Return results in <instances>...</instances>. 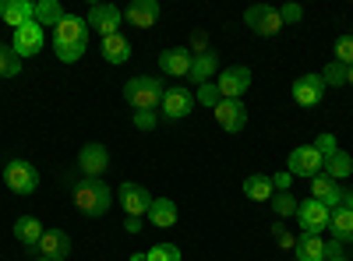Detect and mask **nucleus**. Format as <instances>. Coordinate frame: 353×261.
<instances>
[{"label":"nucleus","instance_id":"nucleus-1","mask_svg":"<svg viewBox=\"0 0 353 261\" xmlns=\"http://www.w3.org/2000/svg\"><path fill=\"white\" fill-rule=\"evenodd\" d=\"M71 194H74V205L81 216H106L110 205H113V191L103 184V177H78L71 180Z\"/></svg>","mask_w":353,"mask_h":261},{"label":"nucleus","instance_id":"nucleus-2","mask_svg":"<svg viewBox=\"0 0 353 261\" xmlns=\"http://www.w3.org/2000/svg\"><path fill=\"white\" fill-rule=\"evenodd\" d=\"M124 103L134 109V113H141V109H152L156 113V106H163V96H166V85H163V78H156V74H138V78H131L128 85H124Z\"/></svg>","mask_w":353,"mask_h":261},{"label":"nucleus","instance_id":"nucleus-3","mask_svg":"<svg viewBox=\"0 0 353 261\" xmlns=\"http://www.w3.org/2000/svg\"><path fill=\"white\" fill-rule=\"evenodd\" d=\"M4 184H8V191L28 198V194H36V187H39V169L28 159H11L4 166Z\"/></svg>","mask_w":353,"mask_h":261},{"label":"nucleus","instance_id":"nucleus-4","mask_svg":"<svg viewBox=\"0 0 353 261\" xmlns=\"http://www.w3.org/2000/svg\"><path fill=\"white\" fill-rule=\"evenodd\" d=\"M244 21H248V28L254 36H261V39H272V36H279L283 32V18H279V8H272V4H254V8H248L244 11Z\"/></svg>","mask_w":353,"mask_h":261},{"label":"nucleus","instance_id":"nucleus-5","mask_svg":"<svg viewBox=\"0 0 353 261\" xmlns=\"http://www.w3.org/2000/svg\"><path fill=\"white\" fill-rule=\"evenodd\" d=\"M286 169L293 173V177H304V180H314L321 169H325V159L318 156L314 145H297V149L290 152V163Z\"/></svg>","mask_w":353,"mask_h":261},{"label":"nucleus","instance_id":"nucleus-6","mask_svg":"<svg viewBox=\"0 0 353 261\" xmlns=\"http://www.w3.org/2000/svg\"><path fill=\"white\" fill-rule=\"evenodd\" d=\"M329 219H332V212L321 205L318 198H307V201H301L297 205V222H301V229L304 233H311V237H321L329 229Z\"/></svg>","mask_w":353,"mask_h":261},{"label":"nucleus","instance_id":"nucleus-7","mask_svg":"<svg viewBox=\"0 0 353 261\" xmlns=\"http://www.w3.org/2000/svg\"><path fill=\"white\" fill-rule=\"evenodd\" d=\"M216 85H219V96H223V99H244V92L251 89V67L233 64V67L219 71Z\"/></svg>","mask_w":353,"mask_h":261},{"label":"nucleus","instance_id":"nucleus-8","mask_svg":"<svg viewBox=\"0 0 353 261\" xmlns=\"http://www.w3.org/2000/svg\"><path fill=\"white\" fill-rule=\"evenodd\" d=\"M88 21L78 14H64V21L53 28V46H88Z\"/></svg>","mask_w":353,"mask_h":261},{"label":"nucleus","instance_id":"nucleus-9","mask_svg":"<svg viewBox=\"0 0 353 261\" xmlns=\"http://www.w3.org/2000/svg\"><path fill=\"white\" fill-rule=\"evenodd\" d=\"M212 113H216V124L226 134H237V131L248 127V106H244V99H223Z\"/></svg>","mask_w":353,"mask_h":261},{"label":"nucleus","instance_id":"nucleus-10","mask_svg":"<svg viewBox=\"0 0 353 261\" xmlns=\"http://www.w3.org/2000/svg\"><path fill=\"white\" fill-rule=\"evenodd\" d=\"M106 166H110L106 145H99V141L81 145V152H78V169H81V177H103Z\"/></svg>","mask_w":353,"mask_h":261},{"label":"nucleus","instance_id":"nucleus-11","mask_svg":"<svg viewBox=\"0 0 353 261\" xmlns=\"http://www.w3.org/2000/svg\"><path fill=\"white\" fill-rule=\"evenodd\" d=\"M290 92H293V103L297 106H318L325 99V81H321V74H301L290 85Z\"/></svg>","mask_w":353,"mask_h":261},{"label":"nucleus","instance_id":"nucleus-12","mask_svg":"<svg viewBox=\"0 0 353 261\" xmlns=\"http://www.w3.org/2000/svg\"><path fill=\"white\" fill-rule=\"evenodd\" d=\"M191 106H194V92H188L184 85H170L159 109H163L166 121H184L188 113H191Z\"/></svg>","mask_w":353,"mask_h":261},{"label":"nucleus","instance_id":"nucleus-13","mask_svg":"<svg viewBox=\"0 0 353 261\" xmlns=\"http://www.w3.org/2000/svg\"><path fill=\"white\" fill-rule=\"evenodd\" d=\"M121 18H124V11L121 8H113V4H96L92 11H88V28L92 32H99L103 39L106 36H113V32H121Z\"/></svg>","mask_w":353,"mask_h":261},{"label":"nucleus","instance_id":"nucleus-14","mask_svg":"<svg viewBox=\"0 0 353 261\" xmlns=\"http://www.w3.org/2000/svg\"><path fill=\"white\" fill-rule=\"evenodd\" d=\"M43 43H46V36H43V25H36V21H28V25H21V28H14V39H11V50L21 56H36L39 50H43Z\"/></svg>","mask_w":353,"mask_h":261},{"label":"nucleus","instance_id":"nucleus-15","mask_svg":"<svg viewBox=\"0 0 353 261\" xmlns=\"http://www.w3.org/2000/svg\"><path fill=\"white\" fill-rule=\"evenodd\" d=\"M191 50L188 46H170V50H163L159 53V71L163 74H170V78H188L191 74Z\"/></svg>","mask_w":353,"mask_h":261},{"label":"nucleus","instance_id":"nucleus-16","mask_svg":"<svg viewBox=\"0 0 353 261\" xmlns=\"http://www.w3.org/2000/svg\"><path fill=\"white\" fill-rule=\"evenodd\" d=\"M121 205H124V212L128 216H149V205H152V194L145 191L141 184H121Z\"/></svg>","mask_w":353,"mask_h":261},{"label":"nucleus","instance_id":"nucleus-17","mask_svg":"<svg viewBox=\"0 0 353 261\" xmlns=\"http://www.w3.org/2000/svg\"><path fill=\"white\" fill-rule=\"evenodd\" d=\"M36 254L53 258V261H64V258H71V237L64 233V229H46L39 247H36Z\"/></svg>","mask_w":353,"mask_h":261},{"label":"nucleus","instance_id":"nucleus-18","mask_svg":"<svg viewBox=\"0 0 353 261\" xmlns=\"http://www.w3.org/2000/svg\"><path fill=\"white\" fill-rule=\"evenodd\" d=\"M124 18L134 28H152L159 21V0H134V4L124 8Z\"/></svg>","mask_w":353,"mask_h":261},{"label":"nucleus","instance_id":"nucleus-19","mask_svg":"<svg viewBox=\"0 0 353 261\" xmlns=\"http://www.w3.org/2000/svg\"><path fill=\"white\" fill-rule=\"evenodd\" d=\"M43 233H46V226H43L36 216H21V219L14 222V240H18V244H25L32 254H36V247H39Z\"/></svg>","mask_w":353,"mask_h":261},{"label":"nucleus","instance_id":"nucleus-20","mask_svg":"<svg viewBox=\"0 0 353 261\" xmlns=\"http://www.w3.org/2000/svg\"><path fill=\"white\" fill-rule=\"evenodd\" d=\"M0 18H4L11 28H21L28 21H36V4H32V0H4Z\"/></svg>","mask_w":353,"mask_h":261},{"label":"nucleus","instance_id":"nucleus-21","mask_svg":"<svg viewBox=\"0 0 353 261\" xmlns=\"http://www.w3.org/2000/svg\"><path fill=\"white\" fill-rule=\"evenodd\" d=\"M311 198H318L321 205H325L329 212L332 209H339V198H343V187L332 180V177H325V173H318V177L311 180Z\"/></svg>","mask_w":353,"mask_h":261},{"label":"nucleus","instance_id":"nucleus-22","mask_svg":"<svg viewBox=\"0 0 353 261\" xmlns=\"http://www.w3.org/2000/svg\"><path fill=\"white\" fill-rule=\"evenodd\" d=\"M219 74V53L216 50H209V53H201V56H194L191 61V85H205V81H212Z\"/></svg>","mask_w":353,"mask_h":261},{"label":"nucleus","instance_id":"nucleus-23","mask_svg":"<svg viewBox=\"0 0 353 261\" xmlns=\"http://www.w3.org/2000/svg\"><path fill=\"white\" fill-rule=\"evenodd\" d=\"M99 53H103V61H106V64H128V61H131V43H128L121 32H113V36L103 39Z\"/></svg>","mask_w":353,"mask_h":261},{"label":"nucleus","instance_id":"nucleus-24","mask_svg":"<svg viewBox=\"0 0 353 261\" xmlns=\"http://www.w3.org/2000/svg\"><path fill=\"white\" fill-rule=\"evenodd\" d=\"M149 222H152L156 229H173V226H176V205H173L170 198H152Z\"/></svg>","mask_w":353,"mask_h":261},{"label":"nucleus","instance_id":"nucleus-25","mask_svg":"<svg viewBox=\"0 0 353 261\" xmlns=\"http://www.w3.org/2000/svg\"><path fill=\"white\" fill-rule=\"evenodd\" d=\"M329 233L336 244H353V212L346 209H332V219H329Z\"/></svg>","mask_w":353,"mask_h":261},{"label":"nucleus","instance_id":"nucleus-26","mask_svg":"<svg viewBox=\"0 0 353 261\" xmlns=\"http://www.w3.org/2000/svg\"><path fill=\"white\" fill-rule=\"evenodd\" d=\"M293 251H297V261H325V240L311 233H301Z\"/></svg>","mask_w":353,"mask_h":261},{"label":"nucleus","instance_id":"nucleus-27","mask_svg":"<svg viewBox=\"0 0 353 261\" xmlns=\"http://www.w3.org/2000/svg\"><path fill=\"white\" fill-rule=\"evenodd\" d=\"M244 194L251 201H272L276 187H272V177H265V173H254V177L244 180Z\"/></svg>","mask_w":353,"mask_h":261},{"label":"nucleus","instance_id":"nucleus-28","mask_svg":"<svg viewBox=\"0 0 353 261\" xmlns=\"http://www.w3.org/2000/svg\"><path fill=\"white\" fill-rule=\"evenodd\" d=\"M64 21V8L57 0H36V25L43 28H57Z\"/></svg>","mask_w":353,"mask_h":261},{"label":"nucleus","instance_id":"nucleus-29","mask_svg":"<svg viewBox=\"0 0 353 261\" xmlns=\"http://www.w3.org/2000/svg\"><path fill=\"white\" fill-rule=\"evenodd\" d=\"M321 173H325V177H332L336 184L343 180V177H350V173H353V159H350V152H336V156H329L325 159V169H321Z\"/></svg>","mask_w":353,"mask_h":261},{"label":"nucleus","instance_id":"nucleus-30","mask_svg":"<svg viewBox=\"0 0 353 261\" xmlns=\"http://www.w3.org/2000/svg\"><path fill=\"white\" fill-rule=\"evenodd\" d=\"M269 205H272V212H276L279 219H290V216H297V205H301V201L293 198V191H276Z\"/></svg>","mask_w":353,"mask_h":261},{"label":"nucleus","instance_id":"nucleus-31","mask_svg":"<svg viewBox=\"0 0 353 261\" xmlns=\"http://www.w3.org/2000/svg\"><path fill=\"white\" fill-rule=\"evenodd\" d=\"M21 74V56L11 46H0V78H14Z\"/></svg>","mask_w":353,"mask_h":261},{"label":"nucleus","instance_id":"nucleus-32","mask_svg":"<svg viewBox=\"0 0 353 261\" xmlns=\"http://www.w3.org/2000/svg\"><path fill=\"white\" fill-rule=\"evenodd\" d=\"M194 103H201V106L216 109V106L223 103V96H219V85H216V81H205V85H198V92H194Z\"/></svg>","mask_w":353,"mask_h":261},{"label":"nucleus","instance_id":"nucleus-33","mask_svg":"<svg viewBox=\"0 0 353 261\" xmlns=\"http://www.w3.org/2000/svg\"><path fill=\"white\" fill-rule=\"evenodd\" d=\"M321 81H325V89H346V67L343 64H325V71H321Z\"/></svg>","mask_w":353,"mask_h":261},{"label":"nucleus","instance_id":"nucleus-34","mask_svg":"<svg viewBox=\"0 0 353 261\" xmlns=\"http://www.w3.org/2000/svg\"><path fill=\"white\" fill-rule=\"evenodd\" d=\"M149 261H184V254L176 244H156L149 247Z\"/></svg>","mask_w":353,"mask_h":261},{"label":"nucleus","instance_id":"nucleus-35","mask_svg":"<svg viewBox=\"0 0 353 261\" xmlns=\"http://www.w3.org/2000/svg\"><path fill=\"white\" fill-rule=\"evenodd\" d=\"M336 64H343V67H353V32L336 39Z\"/></svg>","mask_w":353,"mask_h":261},{"label":"nucleus","instance_id":"nucleus-36","mask_svg":"<svg viewBox=\"0 0 353 261\" xmlns=\"http://www.w3.org/2000/svg\"><path fill=\"white\" fill-rule=\"evenodd\" d=\"M314 149H318V156L321 159H329V156H336L339 152V145H336V134H318V141H314Z\"/></svg>","mask_w":353,"mask_h":261},{"label":"nucleus","instance_id":"nucleus-37","mask_svg":"<svg viewBox=\"0 0 353 261\" xmlns=\"http://www.w3.org/2000/svg\"><path fill=\"white\" fill-rule=\"evenodd\" d=\"M191 56H201V53H209V32H205V28H194L191 32Z\"/></svg>","mask_w":353,"mask_h":261},{"label":"nucleus","instance_id":"nucleus-38","mask_svg":"<svg viewBox=\"0 0 353 261\" xmlns=\"http://www.w3.org/2000/svg\"><path fill=\"white\" fill-rule=\"evenodd\" d=\"M272 237H276V244H279L283 251H293V247H297V237H293L286 226H272Z\"/></svg>","mask_w":353,"mask_h":261},{"label":"nucleus","instance_id":"nucleus-39","mask_svg":"<svg viewBox=\"0 0 353 261\" xmlns=\"http://www.w3.org/2000/svg\"><path fill=\"white\" fill-rule=\"evenodd\" d=\"M156 124H159V117L152 109H141V113H134V127L138 131H156Z\"/></svg>","mask_w":353,"mask_h":261},{"label":"nucleus","instance_id":"nucleus-40","mask_svg":"<svg viewBox=\"0 0 353 261\" xmlns=\"http://www.w3.org/2000/svg\"><path fill=\"white\" fill-rule=\"evenodd\" d=\"M279 18H283V25H297L304 18V8L301 4H283L279 8Z\"/></svg>","mask_w":353,"mask_h":261},{"label":"nucleus","instance_id":"nucleus-41","mask_svg":"<svg viewBox=\"0 0 353 261\" xmlns=\"http://www.w3.org/2000/svg\"><path fill=\"white\" fill-rule=\"evenodd\" d=\"M290 184H293V173H290V169L272 173V187H276V191H290Z\"/></svg>","mask_w":353,"mask_h":261},{"label":"nucleus","instance_id":"nucleus-42","mask_svg":"<svg viewBox=\"0 0 353 261\" xmlns=\"http://www.w3.org/2000/svg\"><path fill=\"white\" fill-rule=\"evenodd\" d=\"M124 229H128V233L134 237V233H141V219L138 216H128V222H124Z\"/></svg>","mask_w":353,"mask_h":261},{"label":"nucleus","instance_id":"nucleus-43","mask_svg":"<svg viewBox=\"0 0 353 261\" xmlns=\"http://www.w3.org/2000/svg\"><path fill=\"white\" fill-rule=\"evenodd\" d=\"M339 209L353 212V187H346V191H343V198H339Z\"/></svg>","mask_w":353,"mask_h":261},{"label":"nucleus","instance_id":"nucleus-44","mask_svg":"<svg viewBox=\"0 0 353 261\" xmlns=\"http://www.w3.org/2000/svg\"><path fill=\"white\" fill-rule=\"evenodd\" d=\"M131 261H149V251H138V254H131Z\"/></svg>","mask_w":353,"mask_h":261},{"label":"nucleus","instance_id":"nucleus-45","mask_svg":"<svg viewBox=\"0 0 353 261\" xmlns=\"http://www.w3.org/2000/svg\"><path fill=\"white\" fill-rule=\"evenodd\" d=\"M346 85H350V89H353V67H346Z\"/></svg>","mask_w":353,"mask_h":261},{"label":"nucleus","instance_id":"nucleus-46","mask_svg":"<svg viewBox=\"0 0 353 261\" xmlns=\"http://www.w3.org/2000/svg\"><path fill=\"white\" fill-rule=\"evenodd\" d=\"M32 261H53V258H43V254H36V258H32Z\"/></svg>","mask_w":353,"mask_h":261},{"label":"nucleus","instance_id":"nucleus-47","mask_svg":"<svg viewBox=\"0 0 353 261\" xmlns=\"http://www.w3.org/2000/svg\"><path fill=\"white\" fill-rule=\"evenodd\" d=\"M325 261H350V258H346V254H343V258H325Z\"/></svg>","mask_w":353,"mask_h":261},{"label":"nucleus","instance_id":"nucleus-48","mask_svg":"<svg viewBox=\"0 0 353 261\" xmlns=\"http://www.w3.org/2000/svg\"><path fill=\"white\" fill-rule=\"evenodd\" d=\"M0 8H4V0H0Z\"/></svg>","mask_w":353,"mask_h":261},{"label":"nucleus","instance_id":"nucleus-49","mask_svg":"<svg viewBox=\"0 0 353 261\" xmlns=\"http://www.w3.org/2000/svg\"><path fill=\"white\" fill-rule=\"evenodd\" d=\"M293 261H297V258H293Z\"/></svg>","mask_w":353,"mask_h":261}]
</instances>
